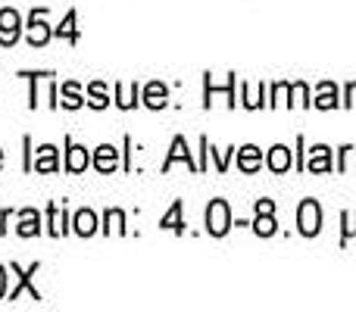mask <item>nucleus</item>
<instances>
[{"label": "nucleus", "instance_id": "423d86ee", "mask_svg": "<svg viewBox=\"0 0 356 312\" xmlns=\"http://www.w3.org/2000/svg\"><path fill=\"white\" fill-rule=\"evenodd\" d=\"M316 106H319V110H334V106H338V88H334L332 81H322V85H319Z\"/></svg>", "mask_w": 356, "mask_h": 312}, {"label": "nucleus", "instance_id": "5701e85b", "mask_svg": "<svg viewBox=\"0 0 356 312\" xmlns=\"http://www.w3.org/2000/svg\"><path fill=\"white\" fill-rule=\"evenodd\" d=\"M56 35H60V38H69V41H75V13H69V16L63 19V25L56 28Z\"/></svg>", "mask_w": 356, "mask_h": 312}, {"label": "nucleus", "instance_id": "39448f33", "mask_svg": "<svg viewBox=\"0 0 356 312\" xmlns=\"http://www.w3.org/2000/svg\"><path fill=\"white\" fill-rule=\"evenodd\" d=\"M181 159V163H188V169H197L194 165V159H191V150L184 147V138H175V144H172V154L166 156V163H163V169H172V165Z\"/></svg>", "mask_w": 356, "mask_h": 312}, {"label": "nucleus", "instance_id": "aec40b11", "mask_svg": "<svg viewBox=\"0 0 356 312\" xmlns=\"http://www.w3.org/2000/svg\"><path fill=\"white\" fill-rule=\"evenodd\" d=\"M88 94H91V106H94V110H104V106L110 104V100H106V88L100 85V81H94Z\"/></svg>", "mask_w": 356, "mask_h": 312}, {"label": "nucleus", "instance_id": "f3484780", "mask_svg": "<svg viewBox=\"0 0 356 312\" xmlns=\"http://www.w3.org/2000/svg\"><path fill=\"white\" fill-rule=\"evenodd\" d=\"M63 100L60 104L63 106H69V110H79L81 106V94H79V85H72V81H69V85H63Z\"/></svg>", "mask_w": 356, "mask_h": 312}, {"label": "nucleus", "instance_id": "2eb2a0df", "mask_svg": "<svg viewBox=\"0 0 356 312\" xmlns=\"http://www.w3.org/2000/svg\"><path fill=\"white\" fill-rule=\"evenodd\" d=\"M88 150L85 147H69V156H66V169L69 172H81V169H88Z\"/></svg>", "mask_w": 356, "mask_h": 312}, {"label": "nucleus", "instance_id": "ddd939ff", "mask_svg": "<svg viewBox=\"0 0 356 312\" xmlns=\"http://www.w3.org/2000/svg\"><path fill=\"white\" fill-rule=\"evenodd\" d=\"M75 231H79L81 238L94 234V231H97V215H94L91 209H81V213L75 215Z\"/></svg>", "mask_w": 356, "mask_h": 312}, {"label": "nucleus", "instance_id": "7ed1b4c3", "mask_svg": "<svg viewBox=\"0 0 356 312\" xmlns=\"http://www.w3.org/2000/svg\"><path fill=\"white\" fill-rule=\"evenodd\" d=\"M19 38V13L16 10H0V44L10 47Z\"/></svg>", "mask_w": 356, "mask_h": 312}, {"label": "nucleus", "instance_id": "1a4fd4ad", "mask_svg": "<svg viewBox=\"0 0 356 312\" xmlns=\"http://www.w3.org/2000/svg\"><path fill=\"white\" fill-rule=\"evenodd\" d=\"M144 104H147L150 110H163V106H166V88H163L160 81H150L147 91H144Z\"/></svg>", "mask_w": 356, "mask_h": 312}, {"label": "nucleus", "instance_id": "f8f14e48", "mask_svg": "<svg viewBox=\"0 0 356 312\" xmlns=\"http://www.w3.org/2000/svg\"><path fill=\"white\" fill-rule=\"evenodd\" d=\"M35 172H56V147H50V144H44V147L38 150Z\"/></svg>", "mask_w": 356, "mask_h": 312}, {"label": "nucleus", "instance_id": "f257e3e1", "mask_svg": "<svg viewBox=\"0 0 356 312\" xmlns=\"http://www.w3.org/2000/svg\"><path fill=\"white\" fill-rule=\"evenodd\" d=\"M207 228H209V234H216V238H222V234L232 228V215H228V203L225 200H213V203H209Z\"/></svg>", "mask_w": 356, "mask_h": 312}, {"label": "nucleus", "instance_id": "9b49d317", "mask_svg": "<svg viewBox=\"0 0 356 312\" xmlns=\"http://www.w3.org/2000/svg\"><path fill=\"white\" fill-rule=\"evenodd\" d=\"M269 169L278 172V175H282V172H288V169H291V150L282 147V144H278V147H272V154H269Z\"/></svg>", "mask_w": 356, "mask_h": 312}, {"label": "nucleus", "instance_id": "f03ea898", "mask_svg": "<svg viewBox=\"0 0 356 312\" xmlns=\"http://www.w3.org/2000/svg\"><path fill=\"white\" fill-rule=\"evenodd\" d=\"M297 225H300V231L307 234V238H313V234H319L322 228V209L316 200H303L300 203V213H297Z\"/></svg>", "mask_w": 356, "mask_h": 312}, {"label": "nucleus", "instance_id": "4be33fe9", "mask_svg": "<svg viewBox=\"0 0 356 312\" xmlns=\"http://www.w3.org/2000/svg\"><path fill=\"white\" fill-rule=\"evenodd\" d=\"M135 91H138V88H122V85H116L119 106H125V110H131V106H135Z\"/></svg>", "mask_w": 356, "mask_h": 312}, {"label": "nucleus", "instance_id": "bb28decb", "mask_svg": "<svg viewBox=\"0 0 356 312\" xmlns=\"http://www.w3.org/2000/svg\"><path fill=\"white\" fill-rule=\"evenodd\" d=\"M284 94H288V85H275V106H282V104H288V100H284Z\"/></svg>", "mask_w": 356, "mask_h": 312}, {"label": "nucleus", "instance_id": "0eeeda50", "mask_svg": "<svg viewBox=\"0 0 356 312\" xmlns=\"http://www.w3.org/2000/svg\"><path fill=\"white\" fill-rule=\"evenodd\" d=\"M13 272H16V275H19V284L10 290V300H16V297H19V290H22V288H29V290H31V300H41V294H38V290L29 284V281H31V275H35V272H38V263L31 265L29 272H19V265H13Z\"/></svg>", "mask_w": 356, "mask_h": 312}, {"label": "nucleus", "instance_id": "7c9ffc66", "mask_svg": "<svg viewBox=\"0 0 356 312\" xmlns=\"http://www.w3.org/2000/svg\"><path fill=\"white\" fill-rule=\"evenodd\" d=\"M10 219V213H0V234H3V222Z\"/></svg>", "mask_w": 356, "mask_h": 312}, {"label": "nucleus", "instance_id": "20e7f679", "mask_svg": "<svg viewBox=\"0 0 356 312\" xmlns=\"http://www.w3.org/2000/svg\"><path fill=\"white\" fill-rule=\"evenodd\" d=\"M41 16H44V10L31 13V28H29V44L31 47H41V44H47V38H50V28L41 22Z\"/></svg>", "mask_w": 356, "mask_h": 312}, {"label": "nucleus", "instance_id": "b1692460", "mask_svg": "<svg viewBox=\"0 0 356 312\" xmlns=\"http://www.w3.org/2000/svg\"><path fill=\"white\" fill-rule=\"evenodd\" d=\"M50 234H54V238H60V234H63V213H60V206H50Z\"/></svg>", "mask_w": 356, "mask_h": 312}, {"label": "nucleus", "instance_id": "c756f323", "mask_svg": "<svg viewBox=\"0 0 356 312\" xmlns=\"http://www.w3.org/2000/svg\"><path fill=\"white\" fill-rule=\"evenodd\" d=\"M6 294V275H3V265H0V297Z\"/></svg>", "mask_w": 356, "mask_h": 312}, {"label": "nucleus", "instance_id": "4468645a", "mask_svg": "<svg viewBox=\"0 0 356 312\" xmlns=\"http://www.w3.org/2000/svg\"><path fill=\"white\" fill-rule=\"evenodd\" d=\"M307 169L309 172H328V169H332V163H328V147H313V150H309Z\"/></svg>", "mask_w": 356, "mask_h": 312}, {"label": "nucleus", "instance_id": "dca6fc26", "mask_svg": "<svg viewBox=\"0 0 356 312\" xmlns=\"http://www.w3.org/2000/svg\"><path fill=\"white\" fill-rule=\"evenodd\" d=\"M238 163H241V169H244V172H257V169H259V163H263V156H259V150H257V147H241Z\"/></svg>", "mask_w": 356, "mask_h": 312}, {"label": "nucleus", "instance_id": "a878e982", "mask_svg": "<svg viewBox=\"0 0 356 312\" xmlns=\"http://www.w3.org/2000/svg\"><path fill=\"white\" fill-rule=\"evenodd\" d=\"M344 222H347V228H344V240H347V238H353L356 234V213H347Z\"/></svg>", "mask_w": 356, "mask_h": 312}, {"label": "nucleus", "instance_id": "c85d7f7f", "mask_svg": "<svg viewBox=\"0 0 356 312\" xmlns=\"http://www.w3.org/2000/svg\"><path fill=\"white\" fill-rule=\"evenodd\" d=\"M347 106H356V81L347 85Z\"/></svg>", "mask_w": 356, "mask_h": 312}, {"label": "nucleus", "instance_id": "6e6552de", "mask_svg": "<svg viewBox=\"0 0 356 312\" xmlns=\"http://www.w3.org/2000/svg\"><path fill=\"white\" fill-rule=\"evenodd\" d=\"M119 163V154L116 147H110V144H104V147H97V156H94V165H97L100 172H113Z\"/></svg>", "mask_w": 356, "mask_h": 312}, {"label": "nucleus", "instance_id": "2f4dec72", "mask_svg": "<svg viewBox=\"0 0 356 312\" xmlns=\"http://www.w3.org/2000/svg\"><path fill=\"white\" fill-rule=\"evenodd\" d=\"M0 165H3V154H0Z\"/></svg>", "mask_w": 356, "mask_h": 312}, {"label": "nucleus", "instance_id": "cd10ccee", "mask_svg": "<svg viewBox=\"0 0 356 312\" xmlns=\"http://www.w3.org/2000/svg\"><path fill=\"white\" fill-rule=\"evenodd\" d=\"M257 213H275V203H272V200H259L257 203Z\"/></svg>", "mask_w": 356, "mask_h": 312}, {"label": "nucleus", "instance_id": "a211bd4d", "mask_svg": "<svg viewBox=\"0 0 356 312\" xmlns=\"http://www.w3.org/2000/svg\"><path fill=\"white\" fill-rule=\"evenodd\" d=\"M163 228H169V231H184V225H181V203H172L169 215H163Z\"/></svg>", "mask_w": 356, "mask_h": 312}, {"label": "nucleus", "instance_id": "9d476101", "mask_svg": "<svg viewBox=\"0 0 356 312\" xmlns=\"http://www.w3.org/2000/svg\"><path fill=\"white\" fill-rule=\"evenodd\" d=\"M38 213L35 209H22V215H19V234H22V238H35L38 231H41V225H38Z\"/></svg>", "mask_w": 356, "mask_h": 312}, {"label": "nucleus", "instance_id": "393cba45", "mask_svg": "<svg viewBox=\"0 0 356 312\" xmlns=\"http://www.w3.org/2000/svg\"><path fill=\"white\" fill-rule=\"evenodd\" d=\"M294 104L297 106H309V100H307V85H294Z\"/></svg>", "mask_w": 356, "mask_h": 312}, {"label": "nucleus", "instance_id": "412c9836", "mask_svg": "<svg viewBox=\"0 0 356 312\" xmlns=\"http://www.w3.org/2000/svg\"><path fill=\"white\" fill-rule=\"evenodd\" d=\"M122 222H125V215L119 213V209H110V213H106V231H119V234H122L125 231Z\"/></svg>", "mask_w": 356, "mask_h": 312}, {"label": "nucleus", "instance_id": "6ab92c4d", "mask_svg": "<svg viewBox=\"0 0 356 312\" xmlns=\"http://www.w3.org/2000/svg\"><path fill=\"white\" fill-rule=\"evenodd\" d=\"M253 228H257V234H263V238L275 234V219H272V213H259V219L253 222Z\"/></svg>", "mask_w": 356, "mask_h": 312}]
</instances>
